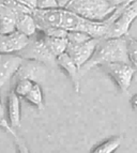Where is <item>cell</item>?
<instances>
[{
  "mask_svg": "<svg viewBox=\"0 0 137 153\" xmlns=\"http://www.w3.org/2000/svg\"><path fill=\"white\" fill-rule=\"evenodd\" d=\"M114 62L130 63L125 36L117 39H101L91 59L79 69L80 77L95 66H103Z\"/></svg>",
  "mask_w": 137,
  "mask_h": 153,
  "instance_id": "6da1fadb",
  "label": "cell"
},
{
  "mask_svg": "<svg viewBox=\"0 0 137 153\" xmlns=\"http://www.w3.org/2000/svg\"><path fill=\"white\" fill-rule=\"evenodd\" d=\"M66 9L90 21H104L117 10L108 0H71Z\"/></svg>",
  "mask_w": 137,
  "mask_h": 153,
  "instance_id": "7a4b0ae2",
  "label": "cell"
},
{
  "mask_svg": "<svg viewBox=\"0 0 137 153\" xmlns=\"http://www.w3.org/2000/svg\"><path fill=\"white\" fill-rule=\"evenodd\" d=\"M131 0H108V2L115 7V8H118V7H121V5H124L127 3H129Z\"/></svg>",
  "mask_w": 137,
  "mask_h": 153,
  "instance_id": "603a6c76",
  "label": "cell"
},
{
  "mask_svg": "<svg viewBox=\"0 0 137 153\" xmlns=\"http://www.w3.org/2000/svg\"><path fill=\"white\" fill-rule=\"evenodd\" d=\"M137 18V1H131L118 9V14L110 25L105 39L124 38L129 36L132 24Z\"/></svg>",
  "mask_w": 137,
  "mask_h": 153,
  "instance_id": "3957f363",
  "label": "cell"
},
{
  "mask_svg": "<svg viewBox=\"0 0 137 153\" xmlns=\"http://www.w3.org/2000/svg\"><path fill=\"white\" fill-rule=\"evenodd\" d=\"M57 65L60 68L68 77L71 79L73 87L76 92H79V79H80V73H79V68L76 63L73 61V59L68 56L66 53L57 57Z\"/></svg>",
  "mask_w": 137,
  "mask_h": 153,
  "instance_id": "30bf717a",
  "label": "cell"
},
{
  "mask_svg": "<svg viewBox=\"0 0 137 153\" xmlns=\"http://www.w3.org/2000/svg\"><path fill=\"white\" fill-rule=\"evenodd\" d=\"M99 41L100 40L98 39L92 38L89 41L80 44H73L68 42V48H66V53L73 59V61L80 69L93 56Z\"/></svg>",
  "mask_w": 137,
  "mask_h": 153,
  "instance_id": "8992f818",
  "label": "cell"
},
{
  "mask_svg": "<svg viewBox=\"0 0 137 153\" xmlns=\"http://www.w3.org/2000/svg\"><path fill=\"white\" fill-rule=\"evenodd\" d=\"M131 106H132L133 109L137 112V93L131 97Z\"/></svg>",
  "mask_w": 137,
  "mask_h": 153,
  "instance_id": "d4e9b609",
  "label": "cell"
},
{
  "mask_svg": "<svg viewBox=\"0 0 137 153\" xmlns=\"http://www.w3.org/2000/svg\"><path fill=\"white\" fill-rule=\"evenodd\" d=\"M18 56L25 60L41 62L46 66L57 65V58L48 49L44 41V34L42 32H38L34 36L30 38L29 44L20 51Z\"/></svg>",
  "mask_w": 137,
  "mask_h": 153,
  "instance_id": "277c9868",
  "label": "cell"
},
{
  "mask_svg": "<svg viewBox=\"0 0 137 153\" xmlns=\"http://www.w3.org/2000/svg\"><path fill=\"white\" fill-rule=\"evenodd\" d=\"M117 85L121 92H127L131 87L136 69L127 62H114L101 66Z\"/></svg>",
  "mask_w": 137,
  "mask_h": 153,
  "instance_id": "5b68a950",
  "label": "cell"
},
{
  "mask_svg": "<svg viewBox=\"0 0 137 153\" xmlns=\"http://www.w3.org/2000/svg\"><path fill=\"white\" fill-rule=\"evenodd\" d=\"M23 61L18 55L0 54V89L13 78Z\"/></svg>",
  "mask_w": 137,
  "mask_h": 153,
  "instance_id": "9c48e42d",
  "label": "cell"
},
{
  "mask_svg": "<svg viewBox=\"0 0 137 153\" xmlns=\"http://www.w3.org/2000/svg\"><path fill=\"white\" fill-rule=\"evenodd\" d=\"M3 4V0H0V5H2Z\"/></svg>",
  "mask_w": 137,
  "mask_h": 153,
  "instance_id": "4316f807",
  "label": "cell"
},
{
  "mask_svg": "<svg viewBox=\"0 0 137 153\" xmlns=\"http://www.w3.org/2000/svg\"><path fill=\"white\" fill-rule=\"evenodd\" d=\"M30 42V38L14 31L8 34H0V54L18 55Z\"/></svg>",
  "mask_w": 137,
  "mask_h": 153,
  "instance_id": "ba28073f",
  "label": "cell"
},
{
  "mask_svg": "<svg viewBox=\"0 0 137 153\" xmlns=\"http://www.w3.org/2000/svg\"><path fill=\"white\" fill-rule=\"evenodd\" d=\"M131 1H137V0H131ZM131 1H130V2H131Z\"/></svg>",
  "mask_w": 137,
  "mask_h": 153,
  "instance_id": "83f0119b",
  "label": "cell"
},
{
  "mask_svg": "<svg viewBox=\"0 0 137 153\" xmlns=\"http://www.w3.org/2000/svg\"><path fill=\"white\" fill-rule=\"evenodd\" d=\"M44 41L51 53L56 58L60 55L64 54L68 48V39L66 38H55V36H44Z\"/></svg>",
  "mask_w": 137,
  "mask_h": 153,
  "instance_id": "5bb4252c",
  "label": "cell"
},
{
  "mask_svg": "<svg viewBox=\"0 0 137 153\" xmlns=\"http://www.w3.org/2000/svg\"><path fill=\"white\" fill-rule=\"evenodd\" d=\"M25 100L29 104L36 108L39 110H43L45 108V103H44V94L42 87L39 82H34L32 89L29 91V93L25 97Z\"/></svg>",
  "mask_w": 137,
  "mask_h": 153,
  "instance_id": "9a60e30c",
  "label": "cell"
},
{
  "mask_svg": "<svg viewBox=\"0 0 137 153\" xmlns=\"http://www.w3.org/2000/svg\"><path fill=\"white\" fill-rule=\"evenodd\" d=\"M57 0H38L36 9H57Z\"/></svg>",
  "mask_w": 137,
  "mask_h": 153,
  "instance_id": "ffe728a7",
  "label": "cell"
},
{
  "mask_svg": "<svg viewBox=\"0 0 137 153\" xmlns=\"http://www.w3.org/2000/svg\"><path fill=\"white\" fill-rule=\"evenodd\" d=\"M7 119L9 124L13 128H17L20 126V123H22L20 97L13 90L9 92L8 100H7Z\"/></svg>",
  "mask_w": 137,
  "mask_h": 153,
  "instance_id": "8fae6325",
  "label": "cell"
},
{
  "mask_svg": "<svg viewBox=\"0 0 137 153\" xmlns=\"http://www.w3.org/2000/svg\"><path fill=\"white\" fill-rule=\"evenodd\" d=\"M121 137H118V136L112 137L107 139V140L103 141L100 145H98L95 148L92 149V151L90 153H114L121 146Z\"/></svg>",
  "mask_w": 137,
  "mask_h": 153,
  "instance_id": "2e32d148",
  "label": "cell"
},
{
  "mask_svg": "<svg viewBox=\"0 0 137 153\" xmlns=\"http://www.w3.org/2000/svg\"><path fill=\"white\" fill-rule=\"evenodd\" d=\"M46 73H47V66L45 64L33 60L24 59L23 63L20 64L12 79H14V82L18 79H30L32 82L40 84L45 79Z\"/></svg>",
  "mask_w": 137,
  "mask_h": 153,
  "instance_id": "52a82bcc",
  "label": "cell"
},
{
  "mask_svg": "<svg viewBox=\"0 0 137 153\" xmlns=\"http://www.w3.org/2000/svg\"><path fill=\"white\" fill-rule=\"evenodd\" d=\"M66 39H68V43L80 44V43H84V42L89 41L90 39H92V36H89L88 33L81 32V31H68Z\"/></svg>",
  "mask_w": 137,
  "mask_h": 153,
  "instance_id": "d6986e66",
  "label": "cell"
},
{
  "mask_svg": "<svg viewBox=\"0 0 137 153\" xmlns=\"http://www.w3.org/2000/svg\"><path fill=\"white\" fill-rule=\"evenodd\" d=\"M16 31L23 33L25 36L32 38L39 32L36 23L32 15V12L16 13Z\"/></svg>",
  "mask_w": 137,
  "mask_h": 153,
  "instance_id": "7c38bea8",
  "label": "cell"
},
{
  "mask_svg": "<svg viewBox=\"0 0 137 153\" xmlns=\"http://www.w3.org/2000/svg\"><path fill=\"white\" fill-rule=\"evenodd\" d=\"M15 141H16V145H17L18 153H31L23 140H20L18 137H15Z\"/></svg>",
  "mask_w": 137,
  "mask_h": 153,
  "instance_id": "44dd1931",
  "label": "cell"
},
{
  "mask_svg": "<svg viewBox=\"0 0 137 153\" xmlns=\"http://www.w3.org/2000/svg\"><path fill=\"white\" fill-rule=\"evenodd\" d=\"M125 40H127V48L129 61L137 71V40L130 36H125Z\"/></svg>",
  "mask_w": 137,
  "mask_h": 153,
  "instance_id": "ac0fdd59",
  "label": "cell"
},
{
  "mask_svg": "<svg viewBox=\"0 0 137 153\" xmlns=\"http://www.w3.org/2000/svg\"><path fill=\"white\" fill-rule=\"evenodd\" d=\"M70 2H71V0H57V4H58L59 9H66Z\"/></svg>",
  "mask_w": 137,
  "mask_h": 153,
  "instance_id": "cb8c5ba5",
  "label": "cell"
},
{
  "mask_svg": "<svg viewBox=\"0 0 137 153\" xmlns=\"http://www.w3.org/2000/svg\"><path fill=\"white\" fill-rule=\"evenodd\" d=\"M16 12L7 5H0V34L16 31Z\"/></svg>",
  "mask_w": 137,
  "mask_h": 153,
  "instance_id": "4fadbf2b",
  "label": "cell"
},
{
  "mask_svg": "<svg viewBox=\"0 0 137 153\" xmlns=\"http://www.w3.org/2000/svg\"><path fill=\"white\" fill-rule=\"evenodd\" d=\"M16 1L26 5V7H28V8L32 9V10L36 9V7H38V0H16Z\"/></svg>",
  "mask_w": 137,
  "mask_h": 153,
  "instance_id": "7402d4cb",
  "label": "cell"
},
{
  "mask_svg": "<svg viewBox=\"0 0 137 153\" xmlns=\"http://www.w3.org/2000/svg\"><path fill=\"white\" fill-rule=\"evenodd\" d=\"M0 117L4 118V107H3V104L1 102V97H0Z\"/></svg>",
  "mask_w": 137,
  "mask_h": 153,
  "instance_id": "484cf974",
  "label": "cell"
},
{
  "mask_svg": "<svg viewBox=\"0 0 137 153\" xmlns=\"http://www.w3.org/2000/svg\"><path fill=\"white\" fill-rule=\"evenodd\" d=\"M34 82L30 80V79H18L14 82V87H13V91L15 92L16 94L22 99H25V97L29 93L31 89H32Z\"/></svg>",
  "mask_w": 137,
  "mask_h": 153,
  "instance_id": "e0dca14e",
  "label": "cell"
}]
</instances>
